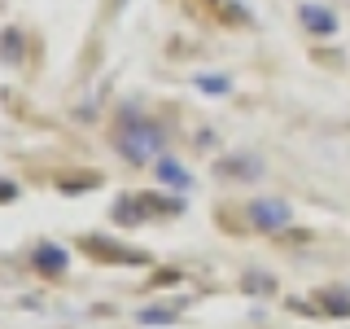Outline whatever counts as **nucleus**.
Returning <instances> with one entry per match:
<instances>
[{
  "label": "nucleus",
  "mask_w": 350,
  "mask_h": 329,
  "mask_svg": "<svg viewBox=\"0 0 350 329\" xmlns=\"http://www.w3.org/2000/svg\"><path fill=\"white\" fill-rule=\"evenodd\" d=\"M36 263L44 272H62L66 268V250H57V246H36Z\"/></svg>",
  "instance_id": "39448f33"
},
{
  "label": "nucleus",
  "mask_w": 350,
  "mask_h": 329,
  "mask_svg": "<svg viewBox=\"0 0 350 329\" xmlns=\"http://www.w3.org/2000/svg\"><path fill=\"white\" fill-rule=\"evenodd\" d=\"M140 321H145V325H167L171 312H162V307H149V312H140Z\"/></svg>",
  "instance_id": "0eeeda50"
},
{
  "label": "nucleus",
  "mask_w": 350,
  "mask_h": 329,
  "mask_svg": "<svg viewBox=\"0 0 350 329\" xmlns=\"http://www.w3.org/2000/svg\"><path fill=\"white\" fill-rule=\"evenodd\" d=\"M302 22H306L311 31H320V36H333V31H337V18L328 14V9H315V5L302 9Z\"/></svg>",
  "instance_id": "7ed1b4c3"
},
{
  "label": "nucleus",
  "mask_w": 350,
  "mask_h": 329,
  "mask_svg": "<svg viewBox=\"0 0 350 329\" xmlns=\"http://www.w3.org/2000/svg\"><path fill=\"white\" fill-rule=\"evenodd\" d=\"M158 175H162L167 184H175V189H189V184H193V180H189V171H184L175 158H162V162H158Z\"/></svg>",
  "instance_id": "20e7f679"
},
{
  "label": "nucleus",
  "mask_w": 350,
  "mask_h": 329,
  "mask_svg": "<svg viewBox=\"0 0 350 329\" xmlns=\"http://www.w3.org/2000/svg\"><path fill=\"white\" fill-rule=\"evenodd\" d=\"M197 88H202V93H228V80H224V75H202Z\"/></svg>",
  "instance_id": "423d86ee"
},
{
  "label": "nucleus",
  "mask_w": 350,
  "mask_h": 329,
  "mask_svg": "<svg viewBox=\"0 0 350 329\" xmlns=\"http://www.w3.org/2000/svg\"><path fill=\"white\" fill-rule=\"evenodd\" d=\"M250 219L258 228H284L289 224V206L276 202V197H258V202H250Z\"/></svg>",
  "instance_id": "f03ea898"
},
{
  "label": "nucleus",
  "mask_w": 350,
  "mask_h": 329,
  "mask_svg": "<svg viewBox=\"0 0 350 329\" xmlns=\"http://www.w3.org/2000/svg\"><path fill=\"white\" fill-rule=\"evenodd\" d=\"M118 149H123L131 162H145V158H153V154H162V127L131 119V123L118 132Z\"/></svg>",
  "instance_id": "f257e3e1"
}]
</instances>
